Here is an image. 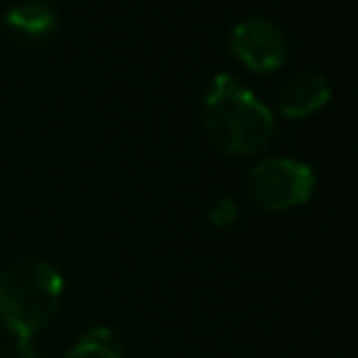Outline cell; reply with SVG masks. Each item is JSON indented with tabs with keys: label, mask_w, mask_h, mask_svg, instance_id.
<instances>
[{
	"label": "cell",
	"mask_w": 358,
	"mask_h": 358,
	"mask_svg": "<svg viewBox=\"0 0 358 358\" xmlns=\"http://www.w3.org/2000/svg\"><path fill=\"white\" fill-rule=\"evenodd\" d=\"M201 126L210 143L229 157H252L274 137L271 109L229 73H218L207 84Z\"/></svg>",
	"instance_id": "obj_1"
},
{
	"label": "cell",
	"mask_w": 358,
	"mask_h": 358,
	"mask_svg": "<svg viewBox=\"0 0 358 358\" xmlns=\"http://www.w3.org/2000/svg\"><path fill=\"white\" fill-rule=\"evenodd\" d=\"M64 291L62 271L48 260H20L0 274V327L25 341L59 310Z\"/></svg>",
	"instance_id": "obj_2"
},
{
	"label": "cell",
	"mask_w": 358,
	"mask_h": 358,
	"mask_svg": "<svg viewBox=\"0 0 358 358\" xmlns=\"http://www.w3.org/2000/svg\"><path fill=\"white\" fill-rule=\"evenodd\" d=\"M316 173L310 165L291 157H268L252 165L246 176V193L260 210H291L310 199Z\"/></svg>",
	"instance_id": "obj_3"
},
{
	"label": "cell",
	"mask_w": 358,
	"mask_h": 358,
	"mask_svg": "<svg viewBox=\"0 0 358 358\" xmlns=\"http://www.w3.org/2000/svg\"><path fill=\"white\" fill-rule=\"evenodd\" d=\"M229 53L252 73H271L288 59L282 28L266 17H243L229 31Z\"/></svg>",
	"instance_id": "obj_4"
},
{
	"label": "cell",
	"mask_w": 358,
	"mask_h": 358,
	"mask_svg": "<svg viewBox=\"0 0 358 358\" xmlns=\"http://www.w3.org/2000/svg\"><path fill=\"white\" fill-rule=\"evenodd\" d=\"M330 101V81L316 70L288 76L277 90V112L288 120H302L324 109Z\"/></svg>",
	"instance_id": "obj_5"
},
{
	"label": "cell",
	"mask_w": 358,
	"mask_h": 358,
	"mask_svg": "<svg viewBox=\"0 0 358 358\" xmlns=\"http://www.w3.org/2000/svg\"><path fill=\"white\" fill-rule=\"evenodd\" d=\"M3 22H6V31L22 45H45L56 36V28H59L56 8L45 0H17L6 11Z\"/></svg>",
	"instance_id": "obj_6"
},
{
	"label": "cell",
	"mask_w": 358,
	"mask_h": 358,
	"mask_svg": "<svg viewBox=\"0 0 358 358\" xmlns=\"http://www.w3.org/2000/svg\"><path fill=\"white\" fill-rule=\"evenodd\" d=\"M64 358H123V344L109 327H90L70 344Z\"/></svg>",
	"instance_id": "obj_7"
},
{
	"label": "cell",
	"mask_w": 358,
	"mask_h": 358,
	"mask_svg": "<svg viewBox=\"0 0 358 358\" xmlns=\"http://www.w3.org/2000/svg\"><path fill=\"white\" fill-rule=\"evenodd\" d=\"M238 218H241V207H238V201L229 199V196L215 199L213 207H210V213H207V221H210L215 229H229Z\"/></svg>",
	"instance_id": "obj_8"
},
{
	"label": "cell",
	"mask_w": 358,
	"mask_h": 358,
	"mask_svg": "<svg viewBox=\"0 0 358 358\" xmlns=\"http://www.w3.org/2000/svg\"><path fill=\"white\" fill-rule=\"evenodd\" d=\"M3 358H42V355H39V350L34 347V341L25 338V341H14Z\"/></svg>",
	"instance_id": "obj_9"
}]
</instances>
